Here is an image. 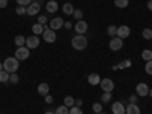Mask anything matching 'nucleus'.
<instances>
[{"label":"nucleus","mask_w":152,"mask_h":114,"mask_svg":"<svg viewBox=\"0 0 152 114\" xmlns=\"http://www.w3.org/2000/svg\"><path fill=\"white\" fill-rule=\"evenodd\" d=\"M82 15H84V12H82L81 9H75V11H73V17H75L76 20H82Z\"/></svg>","instance_id":"obj_30"},{"label":"nucleus","mask_w":152,"mask_h":114,"mask_svg":"<svg viewBox=\"0 0 152 114\" xmlns=\"http://www.w3.org/2000/svg\"><path fill=\"white\" fill-rule=\"evenodd\" d=\"M46 11L49 12V14H53V12L58 11V3L55 2V0H50V2L46 3Z\"/></svg>","instance_id":"obj_14"},{"label":"nucleus","mask_w":152,"mask_h":114,"mask_svg":"<svg viewBox=\"0 0 152 114\" xmlns=\"http://www.w3.org/2000/svg\"><path fill=\"white\" fill-rule=\"evenodd\" d=\"M26 11H28V8H26V6L18 5V6L15 8V14H17V15H24V14H26Z\"/></svg>","instance_id":"obj_28"},{"label":"nucleus","mask_w":152,"mask_h":114,"mask_svg":"<svg viewBox=\"0 0 152 114\" xmlns=\"http://www.w3.org/2000/svg\"><path fill=\"white\" fill-rule=\"evenodd\" d=\"M38 94H41V96H47L49 94V84L43 82L38 85Z\"/></svg>","instance_id":"obj_17"},{"label":"nucleus","mask_w":152,"mask_h":114,"mask_svg":"<svg viewBox=\"0 0 152 114\" xmlns=\"http://www.w3.org/2000/svg\"><path fill=\"white\" fill-rule=\"evenodd\" d=\"M62 26H64V20H62L61 17H55L52 21L49 23V28L52 29V31H58V29H61Z\"/></svg>","instance_id":"obj_9"},{"label":"nucleus","mask_w":152,"mask_h":114,"mask_svg":"<svg viewBox=\"0 0 152 114\" xmlns=\"http://www.w3.org/2000/svg\"><path fill=\"white\" fill-rule=\"evenodd\" d=\"M44 97H46V102H47V104H52V102H53V97L50 96V94H47V96H44Z\"/></svg>","instance_id":"obj_38"},{"label":"nucleus","mask_w":152,"mask_h":114,"mask_svg":"<svg viewBox=\"0 0 152 114\" xmlns=\"http://www.w3.org/2000/svg\"><path fill=\"white\" fill-rule=\"evenodd\" d=\"M148 96H151V97H152V90H149V94H148Z\"/></svg>","instance_id":"obj_47"},{"label":"nucleus","mask_w":152,"mask_h":114,"mask_svg":"<svg viewBox=\"0 0 152 114\" xmlns=\"http://www.w3.org/2000/svg\"><path fill=\"white\" fill-rule=\"evenodd\" d=\"M64 28H66V29H72V28H73V24H72L70 21H66V23H64Z\"/></svg>","instance_id":"obj_40"},{"label":"nucleus","mask_w":152,"mask_h":114,"mask_svg":"<svg viewBox=\"0 0 152 114\" xmlns=\"http://www.w3.org/2000/svg\"><path fill=\"white\" fill-rule=\"evenodd\" d=\"M9 82H12V84H17V82H18L17 73H11V75H9Z\"/></svg>","instance_id":"obj_35"},{"label":"nucleus","mask_w":152,"mask_h":114,"mask_svg":"<svg viewBox=\"0 0 152 114\" xmlns=\"http://www.w3.org/2000/svg\"><path fill=\"white\" fill-rule=\"evenodd\" d=\"M43 40H44L46 43H55V41H56V34H55V31H52L50 28L44 29V32H43Z\"/></svg>","instance_id":"obj_5"},{"label":"nucleus","mask_w":152,"mask_h":114,"mask_svg":"<svg viewBox=\"0 0 152 114\" xmlns=\"http://www.w3.org/2000/svg\"><path fill=\"white\" fill-rule=\"evenodd\" d=\"M44 114H55V113H52V111H47V113H44Z\"/></svg>","instance_id":"obj_45"},{"label":"nucleus","mask_w":152,"mask_h":114,"mask_svg":"<svg viewBox=\"0 0 152 114\" xmlns=\"http://www.w3.org/2000/svg\"><path fill=\"white\" fill-rule=\"evenodd\" d=\"M17 3L21 5V6H29L32 3V0H17Z\"/></svg>","instance_id":"obj_36"},{"label":"nucleus","mask_w":152,"mask_h":114,"mask_svg":"<svg viewBox=\"0 0 152 114\" xmlns=\"http://www.w3.org/2000/svg\"><path fill=\"white\" fill-rule=\"evenodd\" d=\"M32 32H34V35H40V34H43L44 32V26L43 24H40V23H35L34 26H32Z\"/></svg>","instance_id":"obj_18"},{"label":"nucleus","mask_w":152,"mask_h":114,"mask_svg":"<svg viewBox=\"0 0 152 114\" xmlns=\"http://www.w3.org/2000/svg\"><path fill=\"white\" fill-rule=\"evenodd\" d=\"M32 2H35V3H40V5H41V3H43V0H32Z\"/></svg>","instance_id":"obj_44"},{"label":"nucleus","mask_w":152,"mask_h":114,"mask_svg":"<svg viewBox=\"0 0 152 114\" xmlns=\"http://www.w3.org/2000/svg\"><path fill=\"white\" fill-rule=\"evenodd\" d=\"M88 82H90V85H99L100 84V76L97 73H90L88 75Z\"/></svg>","instance_id":"obj_16"},{"label":"nucleus","mask_w":152,"mask_h":114,"mask_svg":"<svg viewBox=\"0 0 152 114\" xmlns=\"http://www.w3.org/2000/svg\"><path fill=\"white\" fill-rule=\"evenodd\" d=\"M107 34L113 38V37H116L117 35V28L116 26H114V24H110V26L107 28Z\"/></svg>","instance_id":"obj_21"},{"label":"nucleus","mask_w":152,"mask_h":114,"mask_svg":"<svg viewBox=\"0 0 152 114\" xmlns=\"http://www.w3.org/2000/svg\"><path fill=\"white\" fill-rule=\"evenodd\" d=\"M111 110H113V114H125L126 113V108L122 102H114Z\"/></svg>","instance_id":"obj_12"},{"label":"nucleus","mask_w":152,"mask_h":114,"mask_svg":"<svg viewBox=\"0 0 152 114\" xmlns=\"http://www.w3.org/2000/svg\"><path fill=\"white\" fill-rule=\"evenodd\" d=\"M142 58H143L146 62L151 61V59H152V50H148V49L143 50V52H142Z\"/></svg>","instance_id":"obj_26"},{"label":"nucleus","mask_w":152,"mask_h":114,"mask_svg":"<svg viewBox=\"0 0 152 114\" xmlns=\"http://www.w3.org/2000/svg\"><path fill=\"white\" fill-rule=\"evenodd\" d=\"M0 70H3V64H2V62H0Z\"/></svg>","instance_id":"obj_46"},{"label":"nucleus","mask_w":152,"mask_h":114,"mask_svg":"<svg viewBox=\"0 0 152 114\" xmlns=\"http://www.w3.org/2000/svg\"><path fill=\"white\" fill-rule=\"evenodd\" d=\"M8 5V0H0V8H6Z\"/></svg>","instance_id":"obj_41"},{"label":"nucleus","mask_w":152,"mask_h":114,"mask_svg":"<svg viewBox=\"0 0 152 114\" xmlns=\"http://www.w3.org/2000/svg\"><path fill=\"white\" fill-rule=\"evenodd\" d=\"M125 114H142V111H140V108H138L137 104H129L128 107H126Z\"/></svg>","instance_id":"obj_15"},{"label":"nucleus","mask_w":152,"mask_h":114,"mask_svg":"<svg viewBox=\"0 0 152 114\" xmlns=\"http://www.w3.org/2000/svg\"><path fill=\"white\" fill-rule=\"evenodd\" d=\"M64 105L69 107V108L75 107V99H73L72 96H66V97H64Z\"/></svg>","instance_id":"obj_24"},{"label":"nucleus","mask_w":152,"mask_h":114,"mask_svg":"<svg viewBox=\"0 0 152 114\" xmlns=\"http://www.w3.org/2000/svg\"><path fill=\"white\" fill-rule=\"evenodd\" d=\"M93 111H94L96 114L102 113V105H100V102H96V104L93 105Z\"/></svg>","instance_id":"obj_34"},{"label":"nucleus","mask_w":152,"mask_h":114,"mask_svg":"<svg viewBox=\"0 0 152 114\" xmlns=\"http://www.w3.org/2000/svg\"><path fill=\"white\" fill-rule=\"evenodd\" d=\"M145 72H146L148 75H152V59L146 62V66H145Z\"/></svg>","instance_id":"obj_32"},{"label":"nucleus","mask_w":152,"mask_h":114,"mask_svg":"<svg viewBox=\"0 0 152 114\" xmlns=\"http://www.w3.org/2000/svg\"><path fill=\"white\" fill-rule=\"evenodd\" d=\"M111 100V94L108 91H104V94H100V102L102 104H108Z\"/></svg>","instance_id":"obj_25"},{"label":"nucleus","mask_w":152,"mask_h":114,"mask_svg":"<svg viewBox=\"0 0 152 114\" xmlns=\"http://www.w3.org/2000/svg\"><path fill=\"white\" fill-rule=\"evenodd\" d=\"M142 35H143V38H145V40H151V38H152V31L146 28V29H143Z\"/></svg>","instance_id":"obj_29"},{"label":"nucleus","mask_w":152,"mask_h":114,"mask_svg":"<svg viewBox=\"0 0 152 114\" xmlns=\"http://www.w3.org/2000/svg\"><path fill=\"white\" fill-rule=\"evenodd\" d=\"M135 91H137V96H148L149 94V87L145 84V82H140V84H137L135 87Z\"/></svg>","instance_id":"obj_10"},{"label":"nucleus","mask_w":152,"mask_h":114,"mask_svg":"<svg viewBox=\"0 0 152 114\" xmlns=\"http://www.w3.org/2000/svg\"><path fill=\"white\" fill-rule=\"evenodd\" d=\"M40 3H35V2H32L29 6H28V11H26V14L28 15H37L38 12H40Z\"/></svg>","instance_id":"obj_13"},{"label":"nucleus","mask_w":152,"mask_h":114,"mask_svg":"<svg viewBox=\"0 0 152 114\" xmlns=\"http://www.w3.org/2000/svg\"><path fill=\"white\" fill-rule=\"evenodd\" d=\"M135 100H137V94H132L129 97V104H135Z\"/></svg>","instance_id":"obj_39"},{"label":"nucleus","mask_w":152,"mask_h":114,"mask_svg":"<svg viewBox=\"0 0 152 114\" xmlns=\"http://www.w3.org/2000/svg\"><path fill=\"white\" fill-rule=\"evenodd\" d=\"M75 31H76V34L84 35V34L88 31V24H87V21L78 20V21H76V24H75Z\"/></svg>","instance_id":"obj_8"},{"label":"nucleus","mask_w":152,"mask_h":114,"mask_svg":"<svg viewBox=\"0 0 152 114\" xmlns=\"http://www.w3.org/2000/svg\"><path fill=\"white\" fill-rule=\"evenodd\" d=\"M75 105H76V107H81V105H82V100H81V99L75 100Z\"/></svg>","instance_id":"obj_42"},{"label":"nucleus","mask_w":152,"mask_h":114,"mask_svg":"<svg viewBox=\"0 0 152 114\" xmlns=\"http://www.w3.org/2000/svg\"><path fill=\"white\" fill-rule=\"evenodd\" d=\"M15 58L18 61H24V59H28L29 58V49L26 46H21V47H17L15 50Z\"/></svg>","instance_id":"obj_3"},{"label":"nucleus","mask_w":152,"mask_h":114,"mask_svg":"<svg viewBox=\"0 0 152 114\" xmlns=\"http://www.w3.org/2000/svg\"><path fill=\"white\" fill-rule=\"evenodd\" d=\"M69 111H70V108H69V107L61 105V107H58V108H56L55 114H69Z\"/></svg>","instance_id":"obj_27"},{"label":"nucleus","mask_w":152,"mask_h":114,"mask_svg":"<svg viewBox=\"0 0 152 114\" xmlns=\"http://www.w3.org/2000/svg\"><path fill=\"white\" fill-rule=\"evenodd\" d=\"M100 88H102L104 91H108V93H111V91L114 90V82H113L110 78L100 79Z\"/></svg>","instance_id":"obj_7"},{"label":"nucleus","mask_w":152,"mask_h":114,"mask_svg":"<svg viewBox=\"0 0 152 114\" xmlns=\"http://www.w3.org/2000/svg\"><path fill=\"white\" fill-rule=\"evenodd\" d=\"M148 8H149V11H152V0H149V2H148Z\"/></svg>","instance_id":"obj_43"},{"label":"nucleus","mask_w":152,"mask_h":114,"mask_svg":"<svg viewBox=\"0 0 152 114\" xmlns=\"http://www.w3.org/2000/svg\"><path fill=\"white\" fill-rule=\"evenodd\" d=\"M14 43H15V46L21 47V46L26 44V38H24L23 35H17V37H15V40H14Z\"/></svg>","instance_id":"obj_20"},{"label":"nucleus","mask_w":152,"mask_h":114,"mask_svg":"<svg viewBox=\"0 0 152 114\" xmlns=\"http://www.w3.org/2000/svg\"><path fill=\"white\" fill-rule=\"evenodd\" d=\"M38 23L43 24V26H44V24H47V17H46V15H40V18H38Z\"/></svg>","instance_id":"obj_37"},{"label":"nucleus","mask_w":152,"mask_h":114,"mask_svg":"<svg viewBox=\"0 0 152 114\" xmlns=\"http://www.w3.org/2000/svg\"><path fill=\"white\" fill-rule=\"evenodd\" d=\"M18 66H20V61L15 58V56H9L3 61V70H6L9 75L11 73H15L18 70Z\"/></svg>","instance_id":"obj_1"},{"label":"nucleus","mask_w":152,"mask_h":114,"mask_svg":"<svg viewBox=\"0 0 152 114\" xmlns=\"http://www.w3.org/2000/svg\"><path fill=\"white\" fill-rule=\"evenodd\" d=\"M87 38H85V35H81V34H78V35H75L73 37V40H72V47L75 49V50H84L85 47H87Z\"/></svg>","instance_id":"obj_2"},{"label":"nucleus","mask_w":152,"mask_h":114,"mask_svg":"<svg viewBox=\"0 0 152 114\" xmlns=\"http://www.w3.org/2000/svg\"><path fill=\"white\" fill-rule=\"evenodd\" d=\"M0 82H9V73L6 70H0Z\"/></svg>","instance_id":"obj_23"},{"label":"nucleus","mask_w":152,"mask_h":114,"mask_svg":"<svg viewBox=\"0 0 152 114\" xmlns=\"http://www.w3.org/2000/svg\"><path fill=\"white\" fill-rule=\"evenodd\" d=\"M114 5H116L117 8H126L129 5V0H114Z\"/></svg>","instance_id":"obj_22"},{"label":"nucleus","mask_w":152,"mask_h":114,"mask_svg":"<svg viewBox=\"0 0 152 114\" xmlns=\"http://www.w3.org/2000/svg\"><path fill=\"white\" fill-rule=\"evenodd\" d=\"M62 11H64V14H67V15H73L75 8H73L72 3H64V6H62Z\"/></svg>","instance_id":"obj_19"},{"label":"nucleus","mask_w":152,"mask_h":114,"mask_svg":"<svg viewBox=\"0 0 152 114\" xmlns=\"http://www.w3.org/2000/svg\"><path fill=\"white\" fill-rule=\"evenodd\" d=\"M69 114H82V110H81L79 107H76V105H75V107H72V108H70Z\"/></svg>","instance_id":"obj_31"},{"label":"nucleus","mask_w":152,"mask_h":114,"mask_svg":"<svg viewBox=\"0 0 152 114\" xmlns=\"http://www.w3.org/2000/svg\"><path fill=\"white\" fill-rule=\"evenodd\" d=\"M108 46H110V49L113 50V52H117V50H120L122 46H123V40H122V38H119V37H113Z\"/></svg>","instance_id":"obj_4"},{"label":"nucleus","mask_w":152,"mask_h":114,"mask_svg":"<svg viewBox=\"0 0 152 114\" xmlns=\"http://www.w3.org/2000/svg\"><path fill=\"white\" fill-rule=\"evenodd\" d=\"M24 46H26L29 50L31 49H37L38 46H40V38H38L37 35H31V37L26 38V44Z\"/></svg>","instance_id":"obj_6"},{"label":"nucleus","mask_w":152,"mask_h":114,"mask_svg":"<svg viewBox=\"0 0 152 114\" xmlns=\"http://www.w3.org/2000/svg\"><path fill=\"white\" fill-rule=\"evenodd\" d=\"M131 66V61L129 59H125V61H122L120 64L117 66V69H125V67H129Z\"/></svg>","instance_id":"obj_33"},{"label":"nucleus","mask_w":152,"mask_h":114,"mask_svg":"<svg viewBox=\"0 0 152 114\" xmlns=\"http://www.w3.org/2000/svg\"><path fill=\"white\" fill-rule=\"evenodd\" d=\"M131 35V29L128 28V26H120V28H117V35L116 37H119V38H122V40H125V38H128Z\"/></svg>","instance_id":"obj_11"},{"label":"nucleus","mask_w":152,"mask_h":114,"mask_svg":"<svg viewBox=\"0 0 152 114\" xmlns=\"http://www.w3.org/2000/svg\"><path fill=\"white\" fill-rule=\"evenodd\" d=\"M99 114H105V113H99Z\"/></svg>","instance_id":"obj_48"}]
</instances>
